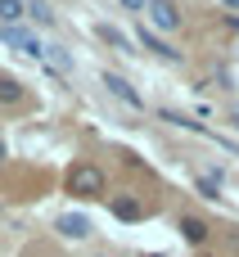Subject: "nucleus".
I'll list each match as a JSON object with an SVG mask.
<instances>
[{
    "mask_svg": "<svg viewBox=\"0 0 239 257\" xmlns=\"http://www.w3.org/2000/svg\"><path fill=\"white\" fill-rule=\"evenodd\" d=\"M68 190H72L77 199H99V194L108 190V176H104L95 163H77V167L68 172Z\"/></svg>",
    "mask_w": 239,
    "mask_h": 257,
    "instance_id": "f257e3e1",
    "label": "nucleus"
},
{
    "mask_svg": "<svg viewBox=\"0 0 239 257\" xmlns=\"http://www.w3.org/2000/svg\"><path fill=\"white\" fill-rule=\"evenodd\" d=\"M0 41L14 45V50H23L27 59H41V54H45V45H41L32 32H23V27H5V23H0Z\"/></svg>",
    "mask_w": 239,
    "mask_h": 257,
    "instance_id": "f03ea898",
    "label": "nucleus"
},
{
    "mask_svg": "<svg viewBox=\"0 0 239 257\" xmlns=\"http://www.w3.org/2000/svg\"><path fill=\"white\" fill-rule=\"evenodd\" d=\"M145 14L154 18V27H163V32H176L181 27V9L172 5V0H149L145 5Z\"/></svg>",
    "mask_w": 239,
    "mask_h": 257,
    "instance_id": "7ed1b4c3",
    "label": "nucleus"
},
{
    "mask_svg": "<svg viewBox=\"0 0 239 257\" xmlns=\"http://www.w3.org/2000/svg\"><path fill=\"white\" fill-rule=\"evenodd\" d=\"M104 86L122 99V104H131V108H145V99H140V90L127 81V77H117V72H104Z\"/></svg>",
    "mask_w": 239,
    "mask_h": 257,
    "instance_id": "20e7f679",
    "label": "nucleus"
},
{
    "mask_svg": "<svg viewBox=\"0 0 239 257\" xmlns=\"http://www.w3.org/2000/svg\"><path fill=\"white\" fill-rule=\"evenodd\" d=\"M176 230H181V239H185L190 248H203V244H208V221H203V217H181Z\"/></svg>",
    "mask_w": 239,
    "mask_h": 257,
    "instance_id": "39448f33",
    "label": "nucleus"
},
{
    "mask_svg": "<svg viewBox=\"0 0 239 257\" xmlns=\"http://www.w3.org/2000/svg\"><path fill=\"white\" fill-rule=\"evenodd\" d=\"M136 41H140L145 50H154L158 59H167V63H181V50H172L167 41H158V36H154V27H140V32H136Z\"/></svg>",
    "mask_w": 239,
    "mask_h": 257,
    "instance_id": "423d86ee",
    "label": "nucleus"
},
{
    "mask_svg": "<svg viewBox=\"0 0 239 257\" xmlns=\"http://www.w3.org/2000/svg\"><path fill=\"white\" fill-rule=\"evenodd\" d=\"M54 226H59L63 239H86V235H90V217H81V212H68V217H59Z\"/></svg>",
    "mask_w": 239,
    "mask_h": 257,
    "instance_id": "0eeeda50",
    "label": "nucleus"
},
{
    "mask_svg": "<svg viewBox=\"0 0 239 257\" xmlns=\"http://www.w3.org/2000/svg\"><path fill=\"white\" fill-rule=\"evenodd\" d=\"M113 217H117V221H145V203L131 199V194H117V199H113Z\"/></svg>",
    "mask_w": 239,
    "mask_h": 257,
    "instance_id": "6e6552de",
    "label": "nucleus"
},
{
    "mask_svg": "<svg viewBox=\"0 0 239 257\" xmlns=\"http://www.w3.org/2000/svg\"><path fill=\"white\" fill-rule=\"evenodd\" d=\"M41 63H50L54 72H72V68H77V63H72V54H68V45H45Z\"/></svg>",
    "mask_w": 239,
    "mask_h": 257,
    "instance_id": "1a4fd4ad",
    "label": "nucleus"
},
{
    "mask_svg": "<svg viewBox=\"0 0 239 257\" xmlns=\"http://www.w3.org/2000/svg\"><path fill=\"white\" fill-rule=\"evenodd\" d=\"M23 95H27V86H23L18 77L0 72V104H23Z\"/></svg>",
    "mask_w": 239,
    "mask_h": 257,
    "instance_id": "9d476101",
    "label": "nucleus"
},
{
    "mask_svg": "<svg viewBox=\"0 0 239 257\" xmlns=\"http://www.w3.org/2000/svg\"><path fill=\"white\" fill-rule=\"evenodd\" d=\"M95 36H99L104 45H113V50H127V54H131V41H127L113 23H95Z\"/></svg>",
    "mask_w": 239,
    "mask_h": 257,
    "instance_id": "9b49d317",
    "label": "nucleus"
},
{
    "mask_svg": "<svg viewBox=\"0 0 239 257\" xmlns=\"http://www.w3.org/2000/svg\"><path fill=\"white\" fill-rule=\"evenodd\" d=\"M0 18H5V27H18V18H27V5L23 0H0Z\"/></svg>",
    "mask_w": 239,
    "mask_h": 257,
    "instance_id": "f8f14e48",
    "label": "nucleus"
},
{
    "mask_svg": "<svg viewBox=\"0 0 239 257\" xmlns=\"http://www.w3.org/2000/svg\"><path fill=\"white\" fill-rule=\"evenodd\" d=\"M27 18L41 23V27H50V23H54V9H50L45 0H32V5H27Z\"/></svg>",
    "mask_w": 239,
    "mask_h": 257,
    "instance_id": "ddd939ff",
    "label": "nucleus"
},
{
    "mask_svg": "<svg viewBox=\"0 0 239 257\" xmlns=\"http://www.w3.org/2000/svg\"><path fill=\"white\" fill-rule=\"evenodd\" d=\"M199 194H203V199H221V194H217V176H199Z\"/></svg>",
    "mask_w": 239,
    "mask_h": 257,
    "instance_id": "4468645a",
    "label": "nucleus"
},
{
    "mask_svg": "<svg viewBox=\"0 0 239 257\" xmlns=\"http://www.w3.org/2000/svg\"><path fill=\"white\" fill-rule=\"evenodd\" d=\"M145 5H149V0H122V9H131V14H136V9H145Z\"/></svg>",
    "mask_w": 239,
    "mask_h": 257,
    "instance_id": "2eb2a0df",
    "label": "nucleus"
},
{
    "mask_svg": "<svg viewBox=\"0 0 239 257\" xmlns=\"http://www.w3.org/2000/svg\"><path fill=\"white\" fill-rule=\"evenodd\" d=\"M5 158H9V149H5V140H0V163H5Z\"/></svg>",
    "mask_w": 239,
    "mask_h": 257,
    "instance_id": "dca6fc26",
    "label": "nucleus"
},
{
    "mask_svg": "<svg viewBox=\"0 0 239 257\" xmlns=\"http://www.w3.org/2000/svg\"><path fill=\"white\" fill-rule=\"evenodd\" d=\"M221 5H230V9H239V0H221Z\"/></svg>",
    "mask_w": 239,
    "mask_h": 257,
    "instance_id": "f3484780",
    "label": "nucleus"
},
{
    "mask_svg": "<svg viewBox=\"0 0 239 257\" xmlns=\"http://www.w3.org/2000/svg\"><path fill=\"white\" fill-rule=\"evenodd\" d=\"M230 27H235V32H239V18H230Z\"/></svg>",
    "mask_w": 239,
    "mask_h": 257,
    "instance_id": "a211bd4d",
    "label": "nucleus"
},
{
    "mask_svg": "<svg viewBox=\"0 0 239 257\" xmlns=\"http://www.w3.org/2000/svg\"><path fill=\"white\" fill-rule=\"evenodd\" d=\"M149 257H163V253H149Z\"/></svg>",
    "mask_w": 239,
    "mask_h": 257,
    "instance_id": "6ab92c4d",
    "label": "nucleus"
}]
</instances>
